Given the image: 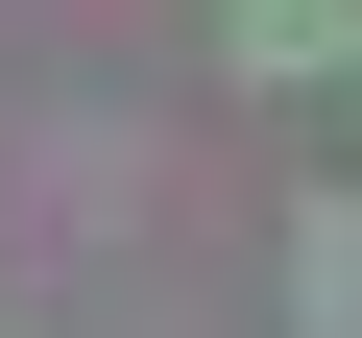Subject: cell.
Here are the masks:
<instances>
[{
	"mask_svg": "<svg viewBox=\"0 0 362 338\" xmlns=\"http://www.w3.org/2000/svg\"><path fill=\"white\" fill-rule=\"evenodd\" d=\"M338 121H362V73H338Z\"/></svg>",
	"mask_w": 362,
	"mask_h": 338,
	"instance_id": "obj_3",
	"label": "cell"
},
{
	"mask_svg": "<svg viewBox=\"0 0 362 338\" xmlns=\"http://www.w3.org/2000/svg\"><path fill=\"white\" fill-rule=\"evenodd\" d=\"M290 338H362V169L290 194Z\"/></svg>",
	"mask_w": 362,
	"mask_h": 338,
	"instance_id": "obj_1",
	"label": "cell"
},
{
	"mask_svg": "<svg viewBox=\"0 0 362 338\" xmlns=\"http://www.w3.org/2000/svg\"><path fill=\"white\" fill-rule=\"evenodd\" d=\"M242 73L290 97V73H362V0H242Z\"/></svg>",
	"mask_w": 362,
	"mask_h": 338,
	"instance_id": "obj_2",
	"label": "cell"
}]
</instances>
